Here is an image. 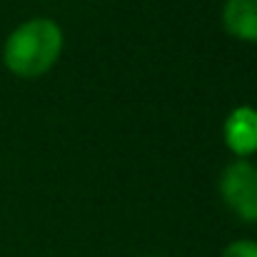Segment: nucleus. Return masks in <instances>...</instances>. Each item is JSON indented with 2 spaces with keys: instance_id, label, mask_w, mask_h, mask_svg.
<instances>
[{
  "instance_id": "20e7f679",
  "label": "nucleus",
  "mask_w": 257,
  "mask_h": 257,
  "mask_svg": "<svg viewBox=\"0 0 257 257\" xmlns=\"http://www.w3.org/2000/svg\"><path fill=\"white\" fill-rule=\"evenodd\" d=\"M222 28L242 43H257V0H225Z\"/></svg>"
},
{
  "instance_id": "39448f33",
  "label": "nucleus",
  "mask_w": 257,
  "mask_h": 257,
  "mask_svg": "<svg viewBox=\"0 0 257 257\" xmlns=\"http://www.w3.org/2000/svg\"><path fill=\"white\" fill-rule=\"evenodd\" d=\"M220 257H257V242L255 240H235L222 250Z\"/></svg>"
},
{
  "instance_id": "f257e3e1",
  "label": "nucleus",
  "mask_w": 257,
  "mask_h": 257,
  "mask_svg": "<svg viewBox=\"0 0 257 257\" xmlns=\"http://www.w3.org/2000/svg\"><path fill=\"white\" fill-rule=\"evenodd\" d=\"M65 35L50 18H30L20 23L5 40L3 63L18 78H40L60 60Z\"/></svg>"
},
{
  "instance_id": "f03ea898",
  "label": "nucleus",
  "mask_w": 257,
  "mask_h": 257,
  "mask_svg": "<svg viewBox=\"0 0 257 257\" xmlns=\"http://www.w3.org/2000/svg\"><path fill=\"white\" fill-rule=\"evenodd\" d=\"M220 195L242 222H257V165L237 158L220 175Z\"/></svg>"
},
{
  "instance_id": "7ed1b4c3",
  "label": "nucleus",
  "mask_w": 257,
  "mask_h": 257,
  "mask_svg": "<svg viewBox=\"0 0 257 257\" xmlns=\"http://www.w3.org/2000/svg\"><path fill=\"white\" fill-rule=\"evenodd\" d=\"M225 143L237 158H250L257 153V110L235 107L225 120Z\"/></svg>"
}]
</instances>
